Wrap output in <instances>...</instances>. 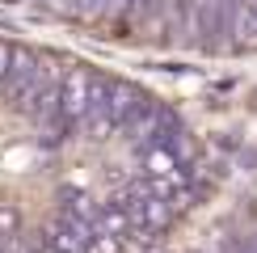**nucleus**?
Returning a JSON list of instances; mask_svg holds the SVG:
<instances>
[{"instance_id": "f257e3e1", "label": "nucleus", "mask_w": 257, "mask_h": 253, "mask_svg": "<svg viewBox=\"0 0 257 253\" xmlns=\"http://www.w3.org/2000/svg\"><path fill=\"white\" fill-rule=\"evenodd\" d=\"M105 84H110V80L97 76V72H89V68H63V80H59V114L72 126H80L84 114L105 97Z\"/></svg>"}, {"instance_id": "f03ea898", "label": "nucleus", "mask_w": 257, "mask_h": 253, "mask_svg": "<svg viewBox=\"0 0 257 253\" xmlns=\"http://www.w3.org/2000/svg\"><path fill=\"white\" fill-rule=\"evenodd\" d=\"M51 76V59H42L38 51H30V47H13V63H9V76L0 80V97L5 101H21L34 84H42Z\"/></svg>"}, {"instance_id": "7ed1b4c3", "label": "nucleus", "mask_w": 257, "mask_h": 253, "mask_svg": "<svg viewBox=\"0 0 257 253\" xmlns=\"http://www.w3.org/2000/svg\"><path fill=\"white\" fill-rule=\"evenodd\" d=\"M93 236H97V232H93V219L84 215V211H76V207L63 203L59 219H55L51 232H47V245L59 249V253H84V245H89Z\"/></svg>"}, {"instance_id": "20e7f679", "label": "nucleus", "mask_w": 257, "mask_h": 253, "mask_svg": "<svg viewBox=\"0 0 257 253\" xmlns=\"http://www.w3.org/2000/svg\"><path fill=\"white\" fill-rule=\"evenodd\" d=\"M126 249V240L122 236H110V232H97V236L84 245V253H122Z\"/></svg>"}, {"instance_id": "39448f33", "label": "nucleus", "mask_w": 257, "mask_h": 253, "mask_svg": "<svg viewBox=\"0 0 257 253\" xmlns=\"http://www.w3.org/2000/svg\"><path fill=\"white\" fill-rule=\"evenodd\" d=\"M21 232V211L17 207H0V240H13Z\"/></svg>"}, {"instance_id": "423d86ee", "label": "nucleus", "mask_w": 257, "mask_h": 253, "mask_svg": "<svg viewBox=\"0 0 257 253\" xmlns=\"http://www.w3.org/2000/svg\"><path fill=\"white\" fill-rule=\"evenodd\" d=\"M9 63H13V42H5V38H0V80L9 76Z\"/></svg>"}, {"instance_id": "0eeeda50", "label": "nucleus", "mask_w": 257, "mask_h": 253, "mask_svg": "<svg viewBox=\"0 0 257 253\" xmlns=\"http://www.w3.org/2000/svg\"><path fill=\"white\" fill-rule=\"evenodd\" d=\"M34 253H59V249H51V245H42V249H34Z\"/></svg>"}]
</instances>
